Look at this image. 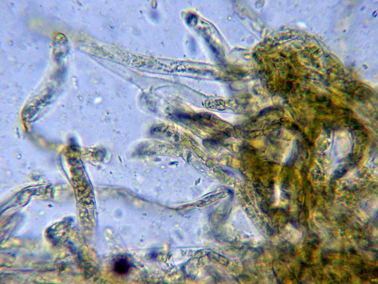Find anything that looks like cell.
Instances as JSON below:
<instances>
[{"instance_id":"obj_1","label":"cell","mask_w":378,"mask_h":284,"mask_svg":"<svg viewBox=\"0 0 378 284\" xmlns=\"http://www.w3.org/2000/svg\"><path fill=\"white\" fill-rule=\"evenodd\" d=\"M53 47L54 56L58 62H61L66 58L70 51L68 40L63 34H58L56 36L53 41Z\"/></svg>"},{"instance_id":"obj_4","label":"cell","mask_w":378,"mask_h":284,"mask_svg":"<svg viewBox=\"0 0 378 284\" xmlns=\"http://www.w3.org/2000/svg\"><path fill=\"white\" fill-rule=\"evenodd\" d=\"M201 118H202L201 116L199 115H195L193 117V119H194V120H196V121L201 120Z\"/></svg>"},{"instance_id":"obj_3","label":"cell","mask_w":378,"mask_h":284,"mask_svg":"<svg viewBox=\"0 0 378 284\" xmlns=\"http://www.w3.org/2000/svg\"><path fill=\"white\" fill-rule=\"evenodd\" d=\"M272 109H273V108H271H271L270 107H269V108L264 109V110L262 111V112H260V115H263L264 114H265L267 113V112L271 111L272 110Z\"/></svg>"},{"instance_id":"obj_2","label":"cell","mask_w":378,"mask_h":284,"mask_svg":"<svg viewBox=\"0 0 378 284\" xmlns=\"http://www.w3.org/2000/svg\"><path fill=\"white\" fill-rule=\"evenodd\" d=\"M130 264L128 261L124 258H121L115 261L114 269L116 272L120 275L126 274L129 271Z\"/></svg>"}]
</instances>
